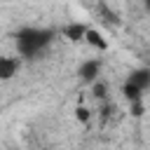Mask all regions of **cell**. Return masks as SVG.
<instances>
[{
    "label": "cell",
    "instance_id": "8992f818",
    "mask_svg": "<svg viewBox=\"0 0 150 150\" xmlns=\"http://www.w3.org/2000/svg\"><path fill=\"white\" fill-rule=\"evenodd\" d=\"M84 40H87L91 47H96V49H108V42L101 38V33H98V30L87 28V30H84Z\"/></svg>",
    "mask_w": 150,
    "mask_h": 150
},
{
    "label": "cell",
    "instance_id": "52a82bcc",
    "mask_svg": "<svg viewBox=\"0 0 150 150\" xmlns=\"http://www.w3.org/2000/svg\"><path fill=\"white\" fill-rule=\"evenodd\" d=\"M122 91H124V96H127V98H129L131 103H134V101H141V98H143V91H141L138 87H134L131 82H124V89H122Z\"/></svg>",
    "mask_w": 150,
    "mask_h": 150
},
{
    "label": "cell",
    "instance_id": "3957f363",
    "mask_svg": "<svg viewBox=\"0 0 150 150\" xmlns=\"http://www.w3.org/2000/svg\"><path fill=\"white\" fill-rule=\"evenodd\" d=\"M21 68V61L16 56H0V80H12Z\"/></svg>",
    "mask_w": 150,
    "mask_h": 150
},
{
    "label": "cell",
    "instance_id": "6da1fadb",
    "mask_svg": "<svg viewBox=\"0 0 150 150\" xmlns=\"http://www.w3.org/2000/svg\"><path fill=\"white\" fill-rule=\"evenodd\" d=\"M54 40V30L47 28H21L16 33V49L26 59H35Z\"/></svg>",
    "mask_w": 150,
    "mask_h": 150
},
{
    "label": "cell",
    "instance_id": "30bf717a",
    "mask_svg": "<svg viewBox=\"0 0 150 150\" xmlns=\"http://www.w3.org/2000/svg\"><path fill=\"white\" fill-rule=\"evenodd\" d=\"M75 115H77V120H80V122H89V110H87L84 105H80V108L75 110Z\"/></svg>",
    "mask_w": 150,
    "mask_h": 150
},
{
    "label": "cell",
    "instance_id": "9c48e42d",
    "mask_svg": "<svg viewBox=\"0 0 150 150\" xmlns=\"http://www.w3.org/2000/svg\"><path fill=\"white\" fill-rule=\"evenodd\" d=\"M91 91H94L96 98H105V84H103V82H96V80H94V82H91Z\"/></svg>",
    "mask_w": 150,
    "mask_h": 150
},
{
    "label": "cell",
    "instance_id": "7a4b0ae2",
    "mask_svg": "<svg viewBox=\"0 0 150 150\" xmlns=\"http://www.w3.org/2000/svg\"><path fill=\"white\" fill-rule=\"evenodd\" d=\"M98 73H101V59H87V61H82L80 68H77L80 80H82V82H89V84L98 77Z\"/></svg>",
    "mask_w": 150,
    "mask_h": 150
},
{
    "label": "cell",
    "instance_id": "5b68a950",
    "mask_svg": "<svg viewBox=\"0 0 150 150\" xmlns=\"http://www.w3.org/2000/svg\"><path fill=\"white\" fill-rule=\"evenodd\" d=\"M84 26L82 23H68L66 28H63V35L70 40V42H80V40H84Z\"/></svg>",
    "mask_w": 150,
    "mask_h": 150
},
{
    "label": "cell",
    "instance_id": "277c9868",
    "mask_svg": "<svg viewBox=\"0 0 150 150\" xmlns=\"http://www.w3.org/2000/svg\"><path fill=\"white\" fill-rule=\"evenodd\" d=\"M127 82H131L134 87H138L141 91H145L150 87V70L148 68H136V70H131V75L127 77Z\"/></svg>",
    "mask_w": 150,
    "mask_h": 150
},
{
    "label": "cell",
    "instance_id": "ba28073f",
    "mask_svg": "<svg viewBox=\"0 0 150 150\" xmlns=\"http://www.w3.org/2000/svg\"><path fill=\"white\" fill-rule=\"evenodd\" d=\"M98 9H101V14L105 16V21H108V23H115V26L120 23V19H117V14H115V12H110V9H108V7L103 5V2L98 5Z\"/></svg>",
    "mask_w": 150,
    "mask_h": 150
}]
</instances>
